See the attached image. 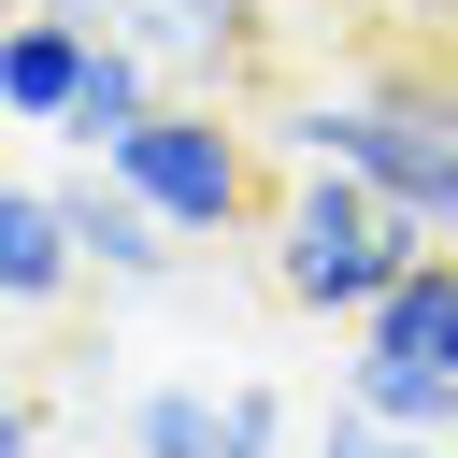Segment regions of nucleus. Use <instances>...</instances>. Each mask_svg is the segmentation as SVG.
Returning <instances> with one entry per match:
<instances>
[{
    "instance_id": "3",
    "label": "nucleus",
    "mask_w": 458,
    "mask_h": 458,
    "mask_svg": "<svg viewBox=\"0 0 458 458\" xmlns=\"http://www.w3.org/2000/svg\"><path fill=\"white\" fill-rule=\"evenodd\" d=\"M344 344H358V358H344V401H372V415L458 444V243H429Z\"/></svg>"
},
{
    "instance_id": "4",
    "label": "nucleus",
    "mask_w": 458,
    "mask_h": 458,
    "mask_svg": "<svg viewBox=\"0 0 458 458\" xmlns=\"http://www.w3.org/2000/svg\"><path fill=\"white\" fill-rule=\"evenodd\" d=\"M114 172L186 229V243H229V229H258L272 215V186H258V143H243V114H215L200 86H172L129 143H114Z\"/></svg>"
},
{
    "instance_id": "2",
    "label": "nucleus",
    "mask_w": 458,
    "mask_h": 458,
    "mask_svg": "<svg viewBox=\"0 0 458 458\" xmlns=\"http://www.w3.org/2000/svg\"><path fill=\"white\" fill-rule=\"evenodd\" d=\"M286 157H344V172H372L401 215H429L458 243V72L444 57H372V72L315 86L286 114Z\"/></svg>"
},
{
    "instance_id": "10",
    "label": "nucleus",
    "mask_w": 458,
    "mask_h": 458,
    "mask_svg": "<svg viewBox=\"0 0 458 458\" xmlns=\"http://www.w3.org/2000/svg\"><path fill=\"white\" fill-rule=\"evenodd\" d=\"M315 458H458L444 429H401V415H372V401H344L329 429H315Z\"/></svg>"
},
{
    "instance_id": "7",
    "label": "nucleus",
    "mask_w": 458,
    "mask_h": 458,
    "mask_svg": "<svg viewBox=\"0 0 458 458\" xmlns=\"http://www.w3.org/2000/svg\"><path fill=\"white\" fill-rule=\"evenodd\" d=\"M72 243H86V272H100V286H172V258H186V229H172L114 157H86V172H72Z\"/></svg>"
},
{
    "instance_id": "9",
    "label": "nucleus",
    "mask_w": 458,
    "mask_h": 458,
    "mask_svg": "<svg viewBox=\"0 0 458 458\" xmlns=\"http://www.w3.org/2000/svg\"><path fill=\"white\" fill-rule=\"evenodd\" d=\"M72 272H86V243H72V186L14 172V186H0V301L43 315V301H72Z\"/></svg>"
},
{
    "instance_id": "6",
    "label": "nucleus",
    "mask_w": 458,
    "mask_h": 458,
    "mask_svg": "<svg viewBox=\"0 0 458 458\" xmlns=\"http://www.w3.org/2000/svg\"><path fill=\"white\" fill-rule=\"evenodd\" d=\"M86 57H100V0H14V29H0V114L57 143L72 100H86Z\"/></svg>"
},
{
    "instance_id": "11",
    "label": "nucleus",
    "mask_w": 458,
    "mask_h": 458,
    "mask_svg": "<svg viewBox=\"0 0 458 458\" xmlns=\"http://www.w3.org/2000/svg\"><path fill=\"white\" fill-rule=\"evenodd\" d=\"M0 458H43V401L29 386H0Z\"/></svg>"
},
{
    "instance_id": "1",
    "label": "nucleus",
    "mask_w": 458,
    "mask_h": 458,
    "mask_svg": "<svg viewBox=\"0 0 458 458\" xmlns=\"http://www.w3.org/2000/svg\"><path fill=\"white\" fill-rule=\"evenodd\" d=\"M444 229L429 215H401L372 172H344V157H301L286 186H272V215H258V258H272V301L286 315H329V329H358L415 258H429Z\"/></svg>"
},
{
    "instance_id": "8",
    "label": "nucleus",
    "mask_w": 458,
    "mask_h": 458,
    "mask_svg": "<svg viewBox=\"0 0 458 458\" xmlns=\"http://www.w3.org/2000/svg\"><path fill=\"white\" fill-rule=\"evenodd\" d=\"M100 29H129V43H143L172 86H200V100L258 57V0H100Z\"/></svg>"
},
{
    "instance_id": "5",
    "label": "nucleus",
    "mask_w": 458,
    "mask_h": 458,
    "mask_svg": "<svg viewBox=\"0 0 458 458\" xmlns=\"http://www.w3.org/2000/svg\"><path fill=\"white\" fill-rule=\"evenodd\" d=\"M129 458H286V386H143Z\"/></svg>"
}]
</instances>
